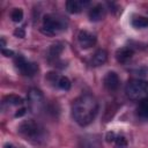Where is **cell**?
Masks as SVG:
<instances>
[{"instance_id":"12","label":"cell","mask_w":148,"mask_h":148,"mask_svg":"<svg viewBox=\"0 0 148 148\" xmlns=\"http://www.w3.org/2000/svg\"><path fill=\"white\" fill-rule=\"evenodd\" d=\"M106 140L109 142H113L114 143V148H127V140L125 139L124 135L120 134H116L113 132H110L106 134Z\"/></svg>"},{"instance_id":"7","label":"cell","mask_w":148,"mask_h":148,"mask_svg":"<svg viewBox=\"0 0 148 148\" xmlns=\"http://www.w3.org/2000/svg\"><path fill=\"white\" fill-rule=\"evenodd\" d=\"M46 80L53 87H57L58 89H61V90H65V91L71 89V81L66 76H62V75H59L57 73L50 72L46 75Z\"/></svg>"},{"instance_id":"11","label":"cell","mask_w":148,"mask_h":148,"mask_svg":"<svg viewBox=\"0 0 148 148\" xmlns=\"http://www.w3.org/2000/svg\"><path fill=\"white\" fill-rule=\"evenodd\" d=\"M104 15H105V8L101 3H97V5L92 6L89 9V13H88V16H89L90 21H94V22L101 21L104 17Z\"/></svg>"},{"instance_id":"9","label":"cell","mask_w":148,"mask_h":148,"mask_svg":"<svg viewBox=\"0 0 148 148\" xmlns=\"http://www.w3.org/2000/svg\"><path fill=\"white\" fill-rule=\"evenodd\" d=\"M103 84L109 91H114L118 89L120 84L119 76L116 72H108L103 79Z\"/></svg>"},{"instance_id":"6","label":"cell","mask_w":148,"mask_h":148,"mask_svg":"<svg viewBox=\"0 0 148 148\" xmlns=\"http://www.w3.org/2000/svg\"><path fill=\"white\" fill-rule=\"evenodd\" d=\"M44 96L42 94V91L39 89L32 88L29 90L28 92V104H29V109L36 113L38 112L43 106H44Z\"/></svg>"},{"instance_id":"21","label":"cell","mask_w":148,"mask_h":148,"mask_svg":"<svg viewBox=\"0 0 148 148\" xmlns=\"http://www.w3.org/2000/svg\"><path fill=\"white\" fill-rule=\"evenodd\" d=\"M2 54H5L6 57H13L14 56V52L12 50H6V49H2Z\"/></svg>"},{"instance_id":"22","label":"cell","mask_w":148,"mask_h":148,"mask_svg":"<svg viewBox=\"0 0 148 148\" xmlns=\"http://www.w3.org/2000/svg\"><path fill=\"white\" fill-rule=\"evenodd\" d=\"M24 113H25V109H24V108H22V109L17 110V112L15 113V117H22Z\"/></svg>"},{"instance_id":"24","label":"cell","mask_w":148,"mask_h":148,"mask_svg":"<svg viewBox=\"0 0 148 148\" xmlns=\"http://www.w3.org/2000/svg\"><path fill=\"white\" fill-rule=\"evenodd\" d=\"M6 45V42H5V39L3 38H1V46H2V49H3V46Z\"/></svg>"},{"instance_id":"3","label":"cell","mask_w":148,"mask_h":148,"mask_svg":"<svg viewBox=\"0 0 148 148\" xmlns=\"http://www.w3.org/2000/svg\"><path fill=\"white\" fill-rule=\"evenodd\" d=\"M126 96L131 101L141 102L148 98V81L145 80H130L125 87Z\"/></svg>"},{"instance_id":"20","label":"cell","mask_w":148,"mask_h":148,"mask_svg":"<svg viewBox=\"0 0 148 148\" xmlns=\"http://www.w3.org/2000/svg\"><path fill=\"white\" fill-rule=\"evenodd\" d=\"M14 34H15V36H18V37H24V30H23V28H17L15 31H14Z\"/></svg>"},{"instance_id":"4","label":"cell","mask_w":148,"mask_h":148,"mask_svg":"<svg viewBox=\"0 0 148 148\" xmlns=\"http://www.w3.org/2000/svg\"><path fill=\"white\" fill-rule=\"evenodd\" d=\"M66 27H67V23L64 20V17L54 14H47L43 18L42 32L47 36H54L66 30Z\"/></svg>"},{"instance_id":"23","label":"cell","mask_w":148,"mask_h":148,"mask_svg":"<svg viewBox=\"0 0 148 148\" xmlns=\"http://www.w3.org/2000/svg\"><path fill=\"white\" fill-rule=\"evenodd\" d=\"M3 148H16V147H14V146L10 145V143H6V145L3 146Z\"/></svg>"},{"instance_id":"1","label":"cell","mask_w":148,"mask_h":148,"mask_svg":"<svg viewBox=\"0 0 148 148\" xmlns=\"http://www.w3.org/2000/svg\"><path fill=\"white\" fill-rule=\"evenodd\" d=\"M98 112V102L90 95L84 94L73 101L72 104V117L80 126H87L92 123Z\"/></svg>"},{"instance_id":"13","label":"cell","mask_w":148,"mask_h":148,"mask_svg":"<svg viewBox=\"0 0 148 148\" xmlns=\"http://www.w3.org/2000/svg\"><path fill=\"white\" fill-rule=\"evenodd\" d=\"M134 54V51L131 47H120L116 52V58L118 62L120 64H126Z\"/></svg>"},{"instance_id":"15","label":"cell","mask_w":148,"mask_h":148,"mask_svg":"<svg viewBox=\"0 0 148 148\" xmlns=\"http://www.w3.org/2000/svg\"><path fill=\"white\" fill-rule=\"evenodd\" d=\"M23 99L17 95H9L6 96L2 101V106H13V105H22Z\"/></svg>"},{"instance_id":"2","label":"cell","mask_w":148,"mask_h":148,"mask_svg":"<svg viewBox=\"0 0 148 148\" xmlns=\"http://www.w3.org/2000/svg\"><path fill=\"white\" fill-rule=\"evenodd\" d=\"M17 131L21 136H23L25 140L34 142V143H40L46 139V130L44 126L32 119L24 120L17 127Z\"/></svg>"},{"instance_id":"8","label":"cell","mask_w":148,"mask_h":148,"mask_svg":"<svg viewBox=\"0 0 148 148\" xmlns=\"http://www.w3.org/2000/svg\"><path fill=\"white\" fill-rule=\"evenodd\" d=\"M77 40L82 49H89L96 44L97 38L92 32L88 30H81L77 35Z\"/></svg>"},{"instance_id":"16","label":"cell","mask_w":148,"mask_h":148,"mask_svg":"<svg viewBox=\"0 0 148 148\" xmlns=\"http://www.w3.org/2000/svg\"><path fill=\"white\" fill-rule=\"evenodd\" d=\"M136 113L141 119L148 120V98L143 99L139 103L138 109H136Z\"/></svg>"},{"instance_id":"19","label":"cell","mask_w":148,"mask_h":148,"mask_svg":"<svg viewBox=\"0 0 148 148\" xmlns=\"http://www.w3.org/2000/svg\"><path fill=\"white\" fill-rule=\"evenodd\" d=\"M10 18L13 22H21L23 18V10L21 8H14L10 13Z\"/></svg>"},{"instance_id":"17","label":"cell","mask_w":148,"mask_h":148,"mask_svg":"<svg viewBox=\"0 0 148 148\" xmlns=\"http://www.w3.org/2000/svg\"><path fill=\"white\" fill-rule=\"evenodd\" d=\"M131 24H132V27H134L136 29L147 28L148 27V17H145V16H135V17L132 18Z\"/></svg>"},{"instance_id":"10","label":"cell","mask_w":148,"mask_h":148,"mask_svg":"<svg viewBox=\"0 0 148 148\" xmlns=\"http://www.w3.org/2000/svg\"><path fill=\"white\" fill-rule=\"evenodd\" d=\"M90 5L87 0H69L66 2V9L71 14H77Z\"/></svg>"},{"instance_id":"5","label":"cell","mask_w":148,"mask_h":148,"mask_svg":"<svg viewBox=\"0 0 148 148\" xmlns=\"http://www.w3.org/2000/svg\"><path fill=\"white\" fill-rule=\"evenodd\" d=\"M14 64L18 72L24 76L31 77L38 72V65L36 62L28 61L23 56H16L14 59Z\"/></svg>"},{"instance_id":"18","label":"cell","mask_w":148,"mask_h":148,"mask_svg":"<svg viewBox=\"0 0 148 148\" xmlns=\"http://www.w3.org/2000/svg\"><path fill=\"white\" fill-rule=\"evenodd\" d=\"M61 51H62V45H61L60 43L52 45L51 49H50V53H49L50 59H56V58H58L59 54L61 53Z\"/></svg>"},{"instance_id":"14","label":"cell","mask_w":148,"mask_h":148,"mask_svg":"<svg viewBox=\"0 0 148 148\" xmlns=\"http://www.w3.org/2000/svg\"><path fill=\"white\" fill-rule=\"evenodd\" d=\"M108 60V53L105 50L101 49V50H97L92 57H91V66H101L103 64H105V61Z\"/></svg>"}]
</instances>
